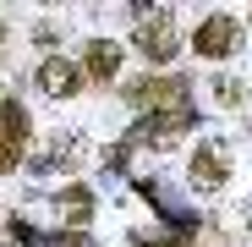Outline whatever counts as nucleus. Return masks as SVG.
Returning <instances> with one entry per match:
<instances>
[{
  "label": "nucleus",
  "instance_id": "f257e3e1",
  "mask_svg": "<svg viewBox=\"0 0 252 247\" xmlns=\"http://www.w3.org/2000/svg\"><path fill=\"white\" fill-rule=\"evenodd\" d=\"M192 50H197V55H208V61H220V55L241 50V22H236V17H225V11L203 17V22H197V33H192Z\"/></svg>",
  "mask_w": 252,
  "mask_h": 247
},
{
  "label": "nucleus",
  "instance_id": "f03ea898",
  "mask_svg": "<svg viewBox=\"0 0 252 247\" xmlns=\"http://www.w3.org/2000/svg\"><path fill=\"white\" fill-rule=\"evenodd\" d=\"M137 50L148 55V61H170L181 44H176V17L170 11H148V17H137Z\"/></svg>",
  "mask_w": 252,
  "mask_h": 247
},
{
  "label": "nucleus",
  "instance_id": "7ed1b4c3",
  "mask_svg": "<svg viewBox=\"0 0 252 247\" xmlns=\"http://www.w3.org/2000/svg\"><path fill=\"white\" fill-rule=\"evenodd\" d=\"M181 132H192V105H170V110H154L143 127H137V138H154V143H176Z\"/></svg>",
  "mask_w": 252,
  "mask_h": 247
},
{
  "label": "nucleus",
  "instance_id": "20e7f679",
  "mask_svg": "<svg viewBox=\"0 0 252 247\" xmlns=\"http://www.w3.org/2000/svg\"><path fill=\"white\" fill-rule=\"evenodd\" d=\"M38 88H44L50 99H71V94L82 88V66H71V61L50 55L44 66H38Z\"/></svg>",
  "mask_w": 252,
  "mask_h": 247
},
{
  "label": "nucleus",
  "instance_id": "39448f33",
  "mask_svg": "<svg viewBox=\"0 0 252 247\" xmlns=\"http://www.w3.org/2000/svg\"><path fill=\"white\" fill-rule=\"evenodd\" d=\"M192 187H203V192L225 187V148H220V143H203V148L192 154Z\"/></svg>",
  "mask_w": 252,
  "mask_h": 247
},
{
  "label": "nucleus",
  "instance_id": "423d86ee",
  "mask_svg": "<svg viewBox=\"0 0 252 247\" xmlns=\"http://www.w3.org/2000/svg\"><path fill=\"white\" fill-rule=\"evenodd\" d=\"M82 71H88V77H115L121 71V44H110V38H94V44H88V55H82Z\"/></svg>",
  "mask_w": 252,
  "mask_h": 247
},
{
  "label": "nucleus",
  "instance_id": "0eeeda50",
  "mask_svg": "<svg viewBox=\"0 0 252 247\" xmlns=\"http://www.w3.org/2000/svg\"><path fill=\"white\" fill-rule=\"evenodd\" d=\"M0 138H6L11 148H22V143H28V110H22L17 99L0 105Z\"/></svg>",
  "mask_w": 252,
  "mask_h": 247
},
{
  "label": "nucleus",
  "instance_id": "6e6552de",
  "mask_svg": "<svg viewBox=\"0 0 252 247\" xmlns=\"http://www.w3.org/2000/svg\"><path fill=\"white\" fill-rule=\"evenodd\" d=\"M214 94H220V105H236V99H241V82H230V77H214Z\"/></svg>",
  "mask_w": 252,
  "mask_h": 247
},
{
  "label": "nucleus",
  "instance_id": "1a4fd4ad",
  "mask_svg": "<svg viewBox=\"0 0 252 247\" xmlns=\"http://www.w3.org/2000/svg\"><path fill=\"white\" fill-rule=\"evenodd\" d=\"M17 159H22V148H11L6 138H0V176H6V171H11V165H17Z\"/></svg>",
  "mask_w": 252,
  "mask_h": 247
},
{
  "label": "nucleus",
  "instance_id": "9d476101",
  "mask_svg": "<svg viewBox=\"0 0 252 247\" xmlns=\"http://www.w3.org/2000/svg\"><path fill=\"white\" fill-rule=\"evenodd\" d=\"M66 247H94V242H88V231H71V236H66Z\"/></svg>",
  "mask_w": 252,
  "mask_h": 247
}]
</instances>
